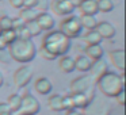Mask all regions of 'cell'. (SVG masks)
Returning a JSON list of instances; mask_svg holds the SVG:
<instances>
[{
	"label": "cell",
	"mask_w": 126,
	"mask_h": 115,
	"mask_svg": "<svg viewBox=\"0 0 126 115\" xmlns=\"http://www.w3.org/2000/svg\"><path fill=\"white\" fill-rule=\"evenodd\" d=\"M71 39L64 35L60 30H50L49 33H46L41 43V47L52 53L56 58L66 56L71 50Z\"/></svg>",
	"instance_id": "obj_1"
},
{
	"label": "cell",
	"mask_w": 126,
	"mask_h": 115,
	"mask_svg": "<svg viewBox=\"0 0 126 115\" xmlns=\"http://www.w3.org/2000/svg\"><path fill=\"white\" fill-rule=\"evenodd\" d=\"M98 89L107 98H115L119 92L125 91V74L123 72L117 74L115 72L107 71L98 80H95Z\"/></svg>",
	"instance_id": "obj_2"
},
{
	"label": "cell",
	"mask_w": 126,
	"mask_h": 115,
	"mask_svg": "<svg viewBox=\"0 0 126 115\" xmlns=\"http://www.w3.org/2000/svg\"><path fill=\"white\" fill-rule=\"evenodd\" d=\"M7 47H8V54L11 57V60L20 64L30 62L37 56V46L31 39L16 38Z\"/></svg>",
	"instance_id": "obj_3"
},
{
	"label": "cell",
	"mask_w": 126,
	"mask_h": 115,
	"mask_svg": "<svg viewBox=\"0 0 126 115\" xmlns=\"http://www.w3.org/2000/svg\"><path fill=\"white\" fill-rule=\"evenodd\" d=\"M72 93H85L90 101L92 100L94 95H95V89H94V79L90 74H83L76 79H73L69 84Z\"/></svg>",
	"instance_id": "obj_4"
},
{
	"label": "cell",
	"mask_w": 126,
	"mask_h": 115,
	"mask_svg": "<svg viewBox=\"0 0 126 115\" xmlns=\"http://www.w3.org/2000/svg\"><path fill=\"white\" fill-rule=\"evenodd\" d=\"M60 31L65 37H68L69 39L79 38L83 31L79 16H76L73 14L68 15V16H64V19L60 22Z\"/></svg>",
	"instance_id": "obj_5"
},
{
	"label": "cell",
	"mask_w": 126,
	"mask_h": 115,
	"mask_svg": "<svg viewBox=\"0 0 126 115\" xmlns=\"http://www.w3.org/2000/svg\"><path fill=\"white\" fill-rule=\"evenodd\" d=\"M22 96V106H20L19 114L20 115H37L41 111V104L38 99L34 98L31 93L26 92Z\"/></svg>",
	"instance_id": "obj_6"
},
{
	"label": "cell",
	"mask_w": 126,
	"mask_h": 115,
	"mask_svg": "<svg viewBox=\"0 0 126 115\" xmlns=\"http://www.w3.org/2000/svg\"><path fill=\"white\" fill-rule=\"evenodd\" d=\"M31 79H33V69L29 65H22L14 72V84L20 89L27 87Z\"/></svg>",
	"instance_id": "obj_7"
},
{
	"label": "cell",
	"mask_w": 126,
	"mask_h": 115,
	"mask_svg": "<svg viewBox=\"0 0 126 115\" xmlns=\"http://www.w3.org/2000/svg\"><path fill=\"white\" fill-rule=\"evenodd\" d=\"M49 8L58 16H68L75 11V7L66 0H50Z\"/></svg>",
	"instance_id": "obj_8"
},
{
	"label": "cell",
	"mask_w": 126,
	"mask_h": 115,
	"mask_svg": "<svg viewBox=\"0 0 126 115\" xmlns=\"http://www.w3.org/2000/svg\"><path fill=\"white\" fill-rule=\"evenodd\" d=\"M95 31L102 37V39H111V38H114L115 34H117V30H115L114 25L107 22V20H100V22H98Z\"/></svg>",
	"instance_id": "obj_9"
},
{
	"label": "cell",
	"mask_w": 126,
	"mask_h": 115,
	"mask_svg": "<svg viewBox=\"0 0 126 115\" xmlns=\"http://www.w3.org/2000/svg\"><path fill=\"white\" fill-rule=\"evenodd\" d=\"M109 58L111 64L121 72L125 71V50L123 49H115L109 53Z\"/></svg>",
	"instance_id": "obj_10"
},
{
	"label": "cell",
	"mask_w": 126,
	"mask_h": 115,
	"mask_svg": "<svg viewBox=\"0 0 126 115\" xmlns=\"http://www.w3.org/2000/svg\"><path fill=\"white\" fill-rule=\"evenodd\" d=\"M35 22L38 23L39 29L42 31H50L54 27V19L47 12H38V16H37Z\"/></svg>",
	"instance_id": "obj_11"
},
{
	"label": "cell",
	"mask_w": 126,
	"mask_h": 115,
	"mask_svg": "<svg viewBox=\"0 0 126 115\" xmlns=\"http://www.w3.org/2000/svg\"><path fill=\"white\" fill-rule=\"evenodd\" d=\"M107 71H109V65H107V62L103 60V58L92 61V65H91V69H90L91 77H92V79L98 80L99 77H100L103 73H106Z\"/></svg>",
	"instance_id": "obj_12"
},
{
	"label": "cell",
	"mask_w": 126,
	"mask_h": 115,
	"mask_svg": "<svg viewBox=\"0 0 126 115\" xmlns=\"http://www.w3.org/2000/svg\"><path fill=\"white\" fill-rule=\"evenodd\" d=\"M34 88H35V91L39 95H49L53 89V84L46 77H39L34 83Z\"/></svg>",
	"instance_id": "obj_13"
},
{
	"label": "cell",
	"mask_w": 126,
	"mask_h": 115,
	"mask_svg": "<svg viewBox=\"0 0 126 115\" xmlns=\"http://www.w3.org/2000/svg\"><path fill=\"white\" fill-rule=\"evenodd\" d=\"M84 54L90 58L91 61H96L103 58L104 50L102 47V45H87L84 49Z\"/></svg>",
	"instance_id": "obj_14"
},
{
	"label": "cell",
	"mask_w": 126,
	"mask_h": 115,
	"mask_svg": "<svg viewBox=\"0 0 126 115\" xmlns=\"http://www.w3.org/2000/svg\"><path fill=\"white\" fill-rule=\"evenodd\" d=\"M91 65H92V61L85 54H80L75 58V71H79L81 73H87V72H90Z\"/></svg>",
	"instance_id": "obj_15"
},
{
	"label": "cell",
	"mask_w": 126,
	"mask_h": 115,
	"mask_svg": "<svg viewBox=\"0 0 126 115\" xmlns=\"http://www.w3.org/2000/svg\"><path fill=\"white\" fill-rule=\"evenodd\" d=\"M77 8L81 11L83 15H94L98 14V6H96V0H83Z\"/></svg>",
	"instance_id": "obj_16"
},
{
	"label": "cell",
	"mask_w": 126,
	"mask_h": 115,
	"mask_svg": "<svg viewBox=\"0 0 126 115\" xmlns=\"http://www.w3.org/2000/svg\"><path fill=\"white\" fill-rule=\"evenodd\" d=\"M47 106L52 111L54 112H61L64 111V107H63V96L60 93H53L47 98Z\"/></svg>",
	"instance_id": "obj_17"
},
{
	"label": "cell",
	"mask_w": 126,
	"mask_h": 115,
	"mask_svg": "<svg viewBox=\"0 0 126 115\" xmlns=\"http://www.w3.org/2000/svg\"><path fill=\"white\" fill-rule=\"evenodd\" d=\"M58 66L64 73H72L75 71V58H72L71 56H63L60 57Z\"/></svg>",
	"instance_id": "obj_18"
},
{
	"label": "cell",
	"mask_w": 126,
	"mask_h": 115,
	"mask_svg": "<svg viewBox=\"0 0 126 115\" xmlns=\"http://www.w3.org/2000/svg\"><path fill=\"white\" fill-rule=\"evenodd\" d=\"M79 19H80V23H81V27L85 29L87 31L95 30L96 25L99 22V20H96V18L94 15H83L81 14V16H79Z\"/></svg>",
	"instance_id": "obj_19"
},
{
	"label": "cell",
	"mask_w": 126,
	"mask_h": 115,
	"mask_svg": "<svg viewBox=\"0 0 126 115\" xmlns=\"http://www.w3.org/2000/svg\"><path fill=\"white\" fill-rule=\"evenodd\" d=\"M71 98L73 100L75 108H85L90 104V99L87 98L85 93H71Z\"/></svg>",
	"instance_id": "obj_20"
},
{
	"label": "cell",
	"mask_w": 126,
	"mask_h": 115,
	"mask_svg": "<svg viewBox=\"0 0 126 115\" xmlns=\"http://www.w3.org/2000/svg\"><path fill=\"white\" fill-rule=\"evenodd\" d=\"M7 104L10 106L12 114L14 112H19L20 106H22V96H20V93H12V95H10L8 100H7Z\"/></svg>",
	"instance_id": "obj_21"
},
{
	"label": "cell",
	"mask_w": 126,
	"mask_h": 115,
	"mask_svg": "<svg viewBox=\"0 0 126 115\" xmlns=\"http://www.w3.org/2000/svg\"><path fill=\"white\" fill-rule=\"evenodd\" d=\"M83 39H84V42L87 45H100L102 41H103V39H102V37L99 35L95 30L87 31V33L84 34V37H83Z\"/></svg>",
	"instance_id": "obj_22"
},
{
	"label": "cell",
	"mask_w": 126,
	"mask_h": 115,
	"mask_svg": "<svg viewBox=\"0 0 126 115\" xmlns=\"http://www.w3.org/2000/svg\"><path fill=\"white\" fill-rule=\"evenodd\" d=\"M37 16H38V11L34 10V8H22V10H20V14H19V18L25 23L35 20Z\"/></svg>",
	"instance_id": "obj_23"
},
{
	"label": "cell",
	"mask_w": 126,
	"mask_h": 115,
	"mask_svg": "<svg viewBox=\"0 0 126 115\" xmlns=\"http://www.w3.org/2000/svg\"><path fill=\"white\" fill-rule=\"evenodd\" d=\"M99 12H111L114 10V1L112 0H96Z\"/></svg>",
	"instance_id": "obj_24"
},
{
	"label": "cell",
	"mask_w": 126,
	"mask_h": 115,
	"mask_svg": "<svg viewBox=\"0 0 126 115\" xmlns=\"http://www.w3.org/2000/svg\"><path fill=\"white\" fill-rule=\"evenodd\" d=\"M26 27H27L29 33H30V35H31V38H33V37H38L39 34H41V31H42L35 20H33V22H27V23H26Z\"/></svg>",
	"instance_id": "obj_25"
},
{
	"label": "cell",
	"mask_w": 126,
	"mask_h": 115,
	"mask_svg": "<svg viewBox=\"0 0 126 115\" xmlns=\"http://www.w3.org/2000/svg\"><path fill=\"white\" fill-rule=\"evenodd\" d=\"M0 29H1V31L11 30L12 29V18H10L8 15L0 16Z\"/></svg>",
	"instance_id": "obj_26"
},
{
	"label": "cell",
	"mask_w": 126,
	"mask_h": 115,
	"mask_svg": "<svg viewBox=\"0 0 126 115\" xmlns=\"http://www.w3.org/2000/svg\"><path fill=\"white\" fill-rule=\"evenodd\" d=\"M1 38L6 41V43L7 45H10V43H12V42L16 39V33H15L14 30H6V31H1Z\"/></svg>",
	"instance_id": "obj_27"
},
{
	"label": "cell",
	"mask_w": 126,
	"mask_h": 115,
	"mask_svg": "<svg viewBox=\"0 0 126 115\" xmlns=\"http://www.w3.org/2000/svg\"><path fill=\"white\" fill-rule=\"evenodd\" d=\"M15 33H16V38H20V39H31V35H30V33H29L27 27H26V25L23 26V27L15 30Z\"/></svg>",
	"instance_id": "obj_28"
},
{
	"label": "cell",
	"mask_w": 126,
	"mask_h": 115,
	"mask_svg": "<svg viewBox=\"0 0 126 115\" xmlns=\"http://www.w3.org/2000/svg\"><path fill=\"white\" fill-rule=\"evenodd\" d=\"M63 107H64V111H66V110H72V108H75V106H73V100H72L71 95L63 96Z\"/></svg>",
	"instance_id": "obj_29"
},
{
	"label": "cell",
	"mask_w": 126,
	"mask_h": 115,
	"mask_svg": "<svg viewBox=\"0 0 126 115\" xmlns=\"http://www.w3.org/2000/svg\"><path fill=\"white\" fill-rule=\"evenodd\" d=\"M50 6V0H37V7L39 8V11L46 12L49 10Z\"/></svg>",
	"instance_id": "obj_30"
},
{
	"label": "cell",
	"mask_w": 126,
	"mask_h": 115,
	"mask_svg": "<svg viewBox=\"0 0 126 115\" xmlns=\"http://www.w3.org/2000/svg\"><path fill=\"white\" fill-rule=\"evenodd\" d=\"M39 56H41L44 60H46V61H54L56 60V57L52 54V53H49L47 50H45L44 47H39Z\"/></svg>",
	"instance_id": "obj_31"
},
{
	"label": "cell",
	"mask_w": 126,
	"mask_h": 115,
	"mask_svg": "<svg viewBox=\"0 0 126 115\" xmlns=\"http://www.w3.org/2000/svg\"><path fill=\"white\" fill-rule=\"evenodd\" d=\"M12 111L10 108V106L4 101H0V115H11Z\"/></svg>",
	"instance_id": "obj_32"
},
{
	"label": "cell",
	"mask_w": 126,
	"mask_h": 115,
	"mask_svg": "<svg viewBox=\"0 0 126 115\" xmlns=\"http://www.w3.org/2000/svg\"><path fill=\"white\" fill-rule=\"evenodd\" d=\"M26 23L23 22L22 19H20L19 16H16V18H12V30H18V29H20V27H23Z\"/></svg>",
	"instance_id": "obj_33"
},
{
	"label": "cell",
	"mask_w": 126,
	"mask_h": 115,
	"mask_svg": "<svg viewBox=\"0 0 126 115\" xmlns=\"http://www.w3.org/2000/svg\"><path fill=\"white\" fill-rule=\"evenodd\" d=\"M0 62H3V64L11 62V57H10L7 49H6V50H0Z\"/></svg>",
	"instance_id": "obj_34"
},
{
	"label": "cell",
	"mask_w": 126,
	"mask_h": 115,
	"mask_svg": "<svg viewBox=\"0 0 126 115\" xmlns=\"http://www.w3.org/2000/svg\"><path fill=\"white\" fill-rule=\"evenodd\" d=\"M10 6L15 10H22L23 8V0H8Z\"/></svg>",
	"instance_id": "obj_35"
},
{
	"label": "cell",
	"mask_w": 126,
	"mask_h": 115,
	"mask_svg": "<svg viewBox=\"0 0 126 115\" xmlns=\"http://www.w3.org/2000/svg\"><path fill=\"white\" fill-rule=\"evenodd\" d=\"M37 0H23V8H35Z\"/></svg>",
	"instance_id": "obj_36"
},
{
	"label": "cell",
	"mask_w": 126,
	"mask_h": 115,
	"mask_svg": "<svg viewBox=\"0 0 126 115\" xmlns=\"http://www.w3.org/2000/svg\"><path fill=\"white\" fill-rule=\"evenodd\" d=\"M115 100L118 101V104H119L121 107L125 106V91H122V92H119L117 96H115Z\"/></svg>",
	"instance_id": "obj_37"
},
{
	"label": "cell",
	"mask_w": 126,
	"mask_h": 115,
	"mask_svg": "<svg viewBox=\"0 0 126 115\" xmlns=\"http://www.w3.org/2000/svg\"><path fill=\"white\" fill-rule=\"evenodd\" d=\"M65 115H81V112H80L77 108H72V110H66Z\"/></svg>",
	"instance_id": "obj_38"
},
{
	"label": "cell",
	"mask_w": 126,
	"mask_h": 115,
	"mask_svg": "<svg viewBox=\"0 0 126 115\" xmlns=\"http://www.w3.org/2000/svg\"><path fill=\"white\" fill-rule=\"evenodd\" d=\"M66 1H68V3H71L75 8H77V7L80 6V3H81V0H66Z\"/></svg>",
	"instance_id": "obj_39"
},
{
	"label": "cell",
	"mask_w": 126,
	"mask_h": 115,
	"mask_svg": "<svg viewBox=\"0 0 126 115\" xmlns=\"http://www.w3.org/2000/svg\"><path fill=\"white\" fill-rule=\"evenodd\" d=\"M7 46H8V45L6 43V41H4V39L1 38V35H0V50H6Z\"/></svg>",
	"instance_id": "obj_40"
},
{
	"label": "cell",
	"mask_w": 126,
	"mask_h": 115,
	"mask_svg": "<svg viewBox=\"0 0 126 115\" xmlns=\"http://www.w3.org/2000/svg\"><path fill=\"white\" fill-rule=\"evenodd\" d=\"M3 84H4V77H3V73L0 72V88L3 87Z\"/></svg>",
	"instance_id": "obj_41"
},
{
	"label": "cell",
	"mask_w": 126,
	"mask_h": 115,
	"mask_svg": "<svg viewBox=\"0 0 126 115\" xmlns=\"http://www.w3.org/2000/svg\"><path fill=\"white\" fill-rule=\"evenodd\" d=\"M0 35H1V29H0Z\"/></svg>",
	"instance_id": "obj_42"
},
{
	"label": "cell",
	"mask_w": 126,
	"mask_h": 115,
	"mask_svg": "<svg viewBox=\"0 0 126 115\" xmlns=\"http://www.w3.org/2000/svg\"><path fill=\"white\" fill-rule=\"evenodd\" d=\"M81 115H85V114H81Z\"/></svg>",
	"instance_id": "obj_43"
},
{
	"label": "cell",
	"mask_w": 126,
	"mask_h": 115,
	"mask_svg": "<svg viewBox=\"0 0 126 115\" xmlns=\"http://www.w3.org/2000/svg\"><path fill=\"white\" fill-rule=\"evenodd\" d=\"M11 115H14V114H11Z\"/></svg>",
	"instance_id": "obj_44"
},
{
	"label": "cell",
	"mask_w": 126,
	"mask_h": 115,
	"mask_svg": "<svg viewBox=\"0 0 126 115\" xmlns=\"http://www.w3.org/2000/svg\"><path fill=\"white\" fill-rule=\"evenodd\" d=\"M0 1H1V0H0Z\"/></svg>",
	"instance_id": "obj_45"
},
{
	"label": "cell",
	"mask_w": 126,
	"mask_h": 115,
	"mask_svg": "<svg viewBox=\"0 0 126 115\" xmlns=\"http://www.w3.org/2000/svg\"><path fill=\"white\" fill-rule=\"evenodd\" d=\"M81 1H83V0H81Z\"/></svg>",
	"instance_id": "obj_46"
}]
</instances>
